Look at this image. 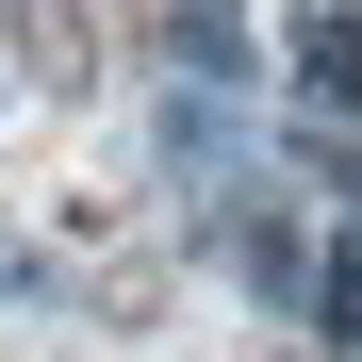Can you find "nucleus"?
Returning <instances> with one entry per match:
<instances>
[{"instance_id":"nucleus-1","label":"nucleus","mask_w":362,"mask_h":362,"mask_svg":"<svg viewBox=\"0 0 362 362\" xmlns=\"http://www.w3.org/2000/svg\"><path fill=\"white\" fill-rule=\"evenodd\" d=\"M280 49H296V99L313 115H362V17H296Z\"/></svg>"},{"instance_id":"nucleus-2","label":"nucleus","mask_w":362,"mask_h":362,"mask_svg":"<svg viewBox=\"0 0 362 362\" xmlns=\"http://www.w3.org/2000/svg\"><path fill=\"white\" fill-rule=\"evenodd\" d=\"M17 49H33V83H83L99 66V17H17Z\"/></svg>"}]
</instances>
